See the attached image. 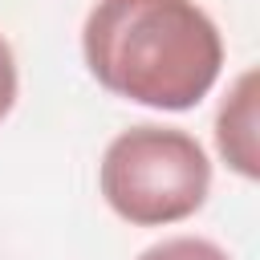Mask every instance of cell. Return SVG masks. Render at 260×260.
Segmentation results:
<instances>
[{"label":"cell","mask_w":260,"mask_h":260,"mask_svg":"<svg viewBox=\"0 0 260 260\" xmlns=\"http://www.w3.org/2000/svg\"><path fill=\"white\" fill-rule=\"evenodd\" d=\"M81 53L102 89L150 110L199 106L223 69L219 28L195 0H98Z\"/></svg>","instance_id":"cell-1"},{"label":"cell","mask_w":260,"mask_h":260,"mask_svg":"<svg viewBox=\"0 0 260 260\" xmlns=\"http://www.w3.org/2000/svg\"><path fill=\"white\" fill-rule=\"evenodd\" d=\"M106 203L134 228H162L195 215L211 191V162L195 134L175 126L122 130L98 171Z\"/></svg>","instance_id":"cell-2"},{"label":"cell","mask_w":260,"mask_h":260,"mask_svg":"<svg viewBox=\"0 0 260 260\" xmlns=\"http://www.w3.org/2000/svg\"><path fill=\"white\" fill-rule=\"evenodd\" d=\"M215 146L228 158V167H236L244 179L260 175V162H256V73H244L236 81V89L223 98L219 118H215Z\"/></svg>","instance_id":"cell-3"},{"label":"cell","mask_w":260,"mask_h":260,"mask_svg":"<svg viewBox=\"0 0 260 260\" xmlns=\"http://www.w3.org/2000/svg\"><path fill=\"white\" fill-rule=\"evenodd\" d=\"M138 260H232V256L203 236H171L162 244H150Z\"/></svg>","instance_id":"cell-4"},{"label":"cell","mask_w":260,"mask_h":260,"mask_svg":"<svg viewBox=\"0 0 260 260\" xmlns=\"http://www.w3.org/2000/svg\"><path fill=\"white\" fill-rule=\"evenodd\" d=\"M12 106H16V57H12V45L0 37V122L8 118Z\"/></svg>","instance_id":"cell-5"}]
</instances>
